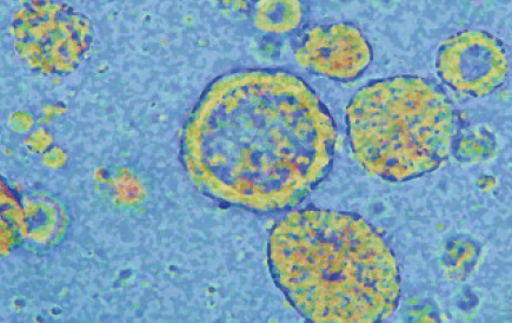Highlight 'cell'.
Returning a JSON list of instances; mask_svg holds the SVG:
<instances>
[{
    "instance_id": "1",
    "label": "cell",
    "mask_w": 512,
    "mask_h": 323,
    "mask_svg": "<svg viewBox=\"0 0 512 323\" xmlns=\"http://www.w3.org/2000/svg\"><path fill=\"white\" fill-rule=\"evenodd\" d=\"M337 129L302 78L237 71L211 85L184 130L192 180L215 199L281 212L301 204L329 174Z\"/></svg>"
},
{
    "instance_id": "2",
    "label": "cell",
    "mask_w": 512,
    "mask_h": 323,
    "mask_svg": "<svg viewBox=\"0 0 512 323\" xmlns=\"http://www.w3.org/2000/svg\"><path fill=\"white\" fill-rule=\"evenodd\" d=\"M268 255L277 286L311 322H378L396 311L395 254L361 216L291 210L272 228Z\"/></svg>"
},
{
    "instance_id": "3",
    "label": "cell",
    "mask_w": 512,
    "mask_h": 323,
    "mask_svg": "<svg viewBox=\"0 0 512 323\" xmlns=\"http://www.w3.org/2000/svg\"><path fill=\"white\" fill-rule=\"evenodd\" d=\"M356 160L370 174L409 181L440 168L456 134L454 107L421 77L398 76L359 90L347 109Z\"/></svg>"
},
{
    "instance_id": "4",
    "label": "cell",
    "mask_w": 512,
    "mask_h": 323,
    "mask_svg": "<svg viewBox=\"0 0 512 323\" xmlns=\"http://www.w3.org/2000/svg\"><path fill=\"white\" fill-rule=\"evenodd\" d=\"M436 68L442 81L458 94L487 96L508 77V52L500 39L488 32L462 31L442 44Z\"/></svg>"
},
{
    "instance_id": "5",
    "label": "cell",
    "mask_w": 512,
    "mask_h": 323,
    "mask_svg": "<svg viewBox=\"0 0 512 323\" xmlns=\"http://www.w3.org/2000/svg\"><path fill=\"white\" fill-rule=\"evenodd\" d=\"M299 65L312 74L352 81L368 69L372 50L355 25H319L305 32L296 50Z\"/></svg>"
},
{
    "instance_id": "6",
    "label": "cell",
    "mask_w": 512,
    "mask_h": 323,
    "mask_svg": "<svg viewBox=\"0 0 512 323\" xmlns=\"http://www.w3.org/2000/svg\"><path fill=\"white\" fill-rule=\"evenodd\" d=\"M303 5L299 2H262L258 4L257 25L272 34H289L301 25Z\"/></svg>"
}]
</instances>
